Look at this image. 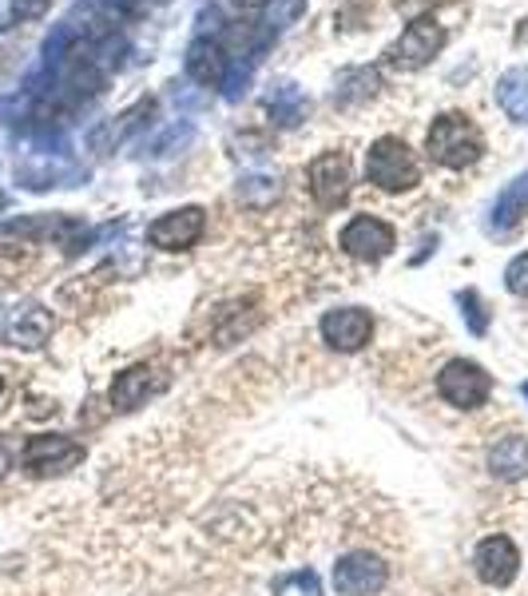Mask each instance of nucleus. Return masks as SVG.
Segmentation results:
<instances>
[{
  "label": "nucleus",
  "instance_id": "nucleus-21",
  "mask_svg": "<svg viewBox=\"0 0 528 596\" xmlns=\"http://www.w3.org/2000/svg\"><path fill=\"white\" fill-rule=\"evenodd\" d=\"M505 287L513 290V295L528 298V251L517 254V259L505 266Z\"/></svg>",
  "mask_w": 528,
  "mask_h": 596
},
{
  "label": "nucleus",
  "instance_id": "nucleus-23",
  "mask_svg": "<svg viewBox=\"0 0 528 596\" xmlns=\"http://www.w3.org/2000/svg\"><path fill=\"white\" fill-rule=\"evenodd\" d=\"M12 21H21V16H16V4H12V0H0V28H9Z\"/></svg>",
  "mask_w": 528,
  "mask_h": 596
},
{
  "label": "nucleus",
  "instance_id": "nucleus-1",
  "mask_svg": "<svg viewBox=\"0 0 528 596\" xmlns=\"http://www.w3.org/2000/svg\"><path fill=\"white\" fill-rule=\"evenodd\" d=\"M425 151H429V160L433 163H441L449 172H461V167H469V163L481 160L485 136H481V127L473 124L465 112H445V115H437L433 127H429Z\"/></svg>",
  "mask_w": 528,
  "mask_h": 596
},
{
  "label": "nucleus",
  "instance_id": "nucleus-20",
  "mask_svg": "<svg viewBox=\"0 0 528 596\" xmlns=\"http://www.w3.org/2000/svg\"><path fill=\"white\" fill-rule=\"evenodd\" d=\"M457 302H461V314H465V322H469L473 334L489 331V314H485V302H481V295H477V290H461Z\"/></svg>",
  "mask_w": 528,
  "mask_h": 596
},
{
  "label": "nucleus",
  "instance_id": "nucleus-5",
  "mask_svg": "<svg viewBox=\"0 0 528 596\" xmlns=\"http://www.w3.org/2000/svg\"><path fill=\"white\" fill-rule=\"evenodd\" d=\"M342 251L350 259H362V263H381L386 254L398 247V231L378 215H354L338 235Z\"/></svg>",
  "mask_w": 528,
  "mask_h": 596
},
{
  "label": "nucleus",
  "instance_id": "nucleus-11",
  "mask_svg": "<svg viewBox=\"0 0 528 596\" xmlns=\"http://www.w3.org/2000/svg\"><path fill=\"white\" fill-rule=\"evenodd\" d=\"M369 334H374V319H369V310L362 307L330 310V314L322 319V338H326L334 350H342V355L362 350V346L369 343Z\"/></svg>",
  "mask_w": 528,
  "mask_h": 596
},
{
  "label": "nucleus",
  "instance_id": "nucleus-19",
  "mask_svg": "<svg viewBox=\"0 0 528 596\" xmlns=\"http://www.w3.org/2000/svg\"><path fill=\"white\" fill-rule=\"evenodd\" d=\"M378 72L374 69H354L345 72L342 80H338V92H334V100L338 103H350V100H366V96L378 92Z\"/></svg>",
  "mask_w": 528,
  "mask_h": 596
},
{
  "label": "nucleus",
  "instance_id": "nucleus-25",
  "mask_svg": "<svg viewBox=\"0 0 528 596\" xmlns=\"http://www.w3.org/2000/svg\"><path fill=\"white\" fill-rule=\"evenodd\" d=\"M9 446H4V442H0V473H4V470H9Z\"/></svg>",
  "mask_w": 528,
  "mask_h": 596
},
{
  "label": "nucleus",
  "instance_id": "nucleus-26",
  "mask_svg": "<svg viewBox=\"0 0 528 596\" xmlns=\"http://www.w3.org/2000/svg\"><path fill=\"white\" fill-rule=\"evenodd\" d=\"M520 394H525V401H528V382H525V386H520Z\"/></svg>",
  "mask_w": 528,
  "mask_h": 596
},
{
  "label": "nucleus",
  "instance_id": "nucleus-14",
  "mask_svg": "<svg viewBox=\"0 0 528 596\" xmlns=\"http://www.w3.org/2000/svg\"><path fill=\"white\" fill-rule=\"evenodd\" d=\"M48 334H52V314H48L45 307H24V310H16L9 322H4V343L24 346V350L45 346Z\"/></svg>",
  "mask_w": 528,
  "mask_h": 596
},
{
  "label": "nucleus",
  "instance_id": "nucleus-18",
  "mask_svg": "<svg viewBox=\"0 0 528 596\" xmlns=\"http://www.w3.org/2000/svg\"><path fill=\"white\" fill-rule=\"evenodd\" d=\"M266 108H271L278 127H294L306 120V96L294 84H275V92L266 96Z\"/></svg>",
  "mask_w": 528,
  "mask_h": 596
},
{
  "label": "nucleus",
  "instance_id": "nucleus-16",
  "mask_svg": "<svg viewBox=\"0 0 528 596\" xmlns=\"http://www.w3.org/2000/svg\"><path fill=\"white\" fill-rule=\"evenodd\" d=\"M525 215H528V172L517 175V179L496 196L493 215H489V227H493L496 235H508V231L517 227Z\"/></svg>",
  "mask_w": 528,
  "mask_h": 596
},
{
  "label": "nucleus",
  "instance_id": "nucleus-17",
  "mask_svg": "<svg viewBox=\"0 0 528 596\" xmlns=\"http://www.w3.org/2000/svg\"><path fill=\"white\" fill-rule=\"evenodd\" d=\"M496 103L505 108L517 124H528V69H508L496 80Z\"/></svg>",
  "mask_w": 528,
  "mask_h": 596
},
{
  "label": "nucleus",
  "instance_id": "nucleus-10",
  "mask_svg": "<svg viewBox=\"0 0 528 596\" xmlns=\"http://www.w3.org/2000/svg\"><path fill=\"white\" fill-rule=\"evenodd\" d=\"M306 184H311V196L318 207H338L350 196V160L345 151H322L318 160L311 163L306 172Z\"/></svg>",
  "mask_w": 528,
  "mask_h": 596
},
{
  "label": "nucleus",
  "instance_id": "nucleus-6",
  "mask_svg": "<svg viewBox=\"0 0 528 596\" xmlns=\"http://www.w3.org/2000/svg\"><path fill=\"white\" fill-rule=\"evenodd\" d=\"M441 48H445V28H441L433 16H422V21H414L398 40H393L386 60H390L393 69L414 72V69H422V64H429Z\"/></svg>",
  "mask_w": 528,
  "mask_h": 596
},
{
  "label": "nucleus",
  "instance_id": "nucleus-2",
  "mask_svg": "<svg viewBox=\"0 0 528 596\" xmlns=\"http://www.w3.org/2000/svg\"><path fill=\"white\" fill-rule=\"evenodd\" d=\"M366 179L378 191H414L422 184V167H417L414 151L405 148V139L398 136H381L374 148L366 151Z\"/></svg>",
  "mask_w": 528,
  "mask_h": 596
},
{
  "label": "nucleus",
  "instance_id": "nucleus-24",
  "mask_svg": "<svg viewBox=\"0 0 528 596\" xmlns=\"http://www.w3.org/2000/svg\"><path fill=\"white\" fill-rule=\"evenodd\" d=\"M230 4H239V9H263L271 0H230Z\"/></svg>",
  "mask_w": 528,
  "mask_h": 596
},
{
  "label": "nucleus",
  "instance_id": "nucleus-15",
  "mask_svg": "<svg viewBox=\"0 0 528 596\" xmlns=\"http://www.w3.org/2000/svg\"><path fill=\"white\" fill-rule=\"evenodd\" d=\"M489 473L501 482H520L528 477V437L508 434L489 449Z\"/></svg>",
  "mask_w": 528,
  "mask_h": 596
},
{
  "label": "nucleus",
  "instance_id": "nucleus-7",
  "mask_svg": "<svg viewBox=\"0 0 528 596\" xmlns=\"http://www.w3.org/2000/svg\"><path fill=\"white\" fill-rule=\"evenodd\" d=\"M390 585V564L374 552H345L334 564V588L342 596H374Z\"/></svg>",
  "mask_w": 528,
  "mask_h": 596
},
{
  "label": "nucleus",
  "instance_id": "nucleus-9",
  "mask_svg": "<svg viewBox=\"0 0 528 596\" xmlns=\"http://www.w3.org/2000/svg\"><path fill=\"white\" fill-rule=\"evenodd\" d=\"M473 569H477V576H481L485 585L505 588V585H513L520 573V549L505 537V533L485 537L481 545H477V552H473Z\"/></svg>",
  "mask_w": 528,
  "mask_h": 596
},
{
  "label": "nucleus",
  "instance_id": "nucleus-22",
  "mask_svg": "<svg viewBox=\"0 0 528 596\" xmlns=\"http://www.w3.org/2000/svg\"><path fill=\"white\" fill-rule=\"evenodd\" d=\"M16 4V16H24V21H33V16H40V12L52 4V0H12Z\"/></svg>",
  "mask_w": 528,
  "mask_h": 596
},
{
  "label": "nucleus",
  "instance_id": "nucleus-27",
  "mask_svg": "<svg viewBox=\"0 0 528 596\" xmlns=\"http://www.w3.org/2000/svg\"><path fill=\"white\" fill-rule=\"evenodd\" d=\"M0 386H4V378H0Z\"/></svg>",
  "mask_w": 528,
  "mask_h": 596
},
{
  "label": "nucleus",
  "instance_id": "nucleus-4",
  "mask_svg": "<svg viewBox=\"0 0 528 596\" xmlns=\"http://www.w3.org/2000/svg\"><path fill=\"white\" fill-rule=\"evenodd\" d=\"M21 458H24V470L33 473V477H60V473H68L80 465L84 446L64 434H36V437H28V446H24Z\"/></svg>",
  "mask_w": 528,
  "mask_h": 596
},
{
  "label": "nucleus",
  "instance_id": "nucleus-13",
  "mask_svg": "<svg viewBox=\"0 0 528 596\" xmlns=\"http://www.w3.org/2000/svg\"><path fill=\"white\" fill-rule=\"evenodd\" d=\"M227 69L230 60L218 40L199 36L196 45L187 48V76L196 84H203V88H223V84H227Z\"/></svg>",
  "mask_w": 528,
  "mask_h": 596
},
{
  "label": "nucleus",
  "instance_id": "nucleus-8",
  "mask_svg": "<svg viewBox=\"0 0 528 596\" xmlns=\"http://www.w3.org/2000/svg\"><path fill=\"white\" fill-rule=\"evenodd\" d=\"M208 231V211L203 207H179V211H167L148 227V243L160 247V251H187L196 247Z\"/></svg>",
  "mask_w": 528,
  "mask_h": 596
},
{
  "label": "nucleus",
  "instance_id": "nucleus-3",
  "mask_svg": "<svg viewBox=\"0 0 528 596\" xmlns=\"http://www.w3.org/2000/svg\"><path fill=\"white\" fill-rule=\"evenodd\" d=\"M437 394L457 410H481L493 394V378H489V370L469 362V358H453L437 374Z\"/></svg>",
  "mask_w": 528,
  "mask_h": 596
},
{
  "label": "nucleus",
  "instance_id": "nucleus-12",
  "mask_svg": "<svg viewBox=\"0 0 528 596\" xmlns=\"http://www.w3.org/2000/svg\"><path fill=\"white\" fill-rule=\"evenodd\" d=\"M163 386H167V378H163L160 370L131 367V370H124V374L112 382V406L120 413H131V410H139V406H143L148 398H155Z\"/></svg>",
  "mask_w": 528,
  "mask_h": 596
}]
</instances>
